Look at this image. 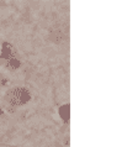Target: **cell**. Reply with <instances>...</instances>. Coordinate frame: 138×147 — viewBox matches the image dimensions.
Returning a JSON list of instances; mask_svg holds the SVG:
<instances>
[{
    "label": "cell",
    "mask_w": 138,
    "mask_h": 147,
    "mask_svg": "<svg viewBox=\"0 0 138 147\" xmlns=\"http://www.w3.org/2000/svg\"><path fill=\"white\" fill-rule=\"evenodd\" d=\"M0 59H5L6 61V67H9L10 69H16L19 67V59L16 58V52L13 48L10 43H3V48L0 52Z\"/></svg>",
    "instance_id": "cell-2"
},
{
    "label": "cell",
    "mask_w": 138,
    "mask_h": 147,
    "mask_svg": "<svg viewBox=\"0 0 138 147\" xmlns=\"http://www.w3.org/2000/svg\"><path fill=\"white\" fill-rule=\"evenodd\" d=\"M58 114L59 116L62 117V120L64 122H67L69 120V105H63V107H60L59 110H58Z\"/></svg>",
    "instance_id": "cell-3"
},
{
    "label": "cell",
    "mask_w": 138,
    "mask_h": 147,
    "mask_svg": "<svg viewBox=\"0 0 138 147\" xmlns=\"http://www.w3.org/2000/svg\"><path fill=\"white\" fill-rule=\"evenodd\" d=\"M31 99H32L31 92L27 88H23V87L11 88L10 90H7V93L5 94V98H4L5 103L11 108L23 107Z\"/></svg>",
    "instance_id": "cell-1"
}]
</instances>
